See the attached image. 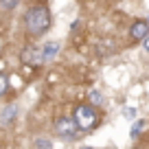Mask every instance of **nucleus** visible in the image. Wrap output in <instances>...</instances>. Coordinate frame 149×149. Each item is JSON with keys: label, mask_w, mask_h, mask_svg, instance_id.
<instances>
[{"label": "nucleus", "mask_w": 149, "mask_h": 149, "mask_svg": "<svg viewBox=\"0 0 149 149\" xmlns=\"http://www.w3.org/2000/svg\"><path fill=\"white\" fill-rule=\"evenodd\" d=\"M24 26L31 35H44L51 29V11L44 5H35L24 13Z\"/></svg>", "instance_id": "1"}, {"label": "nucleus", "mask_w": 149, "mask_h": 149, "mask_svg": "<svg viewBox=\"0 0 149 149\" xmlns=\"http://www.w3.org/2000/svg\"><path fill=\"white\" fill-rule=\"evenodd\" d=\"M74 121L81 130H90V127L97 125V112L92 105H79L74 110Z\"/></svg>", "instance_id": "2"}, {"label": "nucleus", "mask_w": 149, "mask_h": 149, "mask_svg": "<svg viewBox=\"0 0 149 149\" xmlns=\"http://www.w3.org/2000/svg\"><path fill=\"white\" fill-rule=\"evenodd\" d=\"M77 121H74V118H59V121L55 123V132L59 136H64V138H72L74 134H77Z\"/></svg>", "instance_id": "3"}, {"label": "nucleus", "mask_w": 149, "mask_h": 149, "mask_svg": "<svg viewBox=\"0 0 149 149\" xmlns=\"http://www.w3.org/2000/svg\"><path fill=\"white\" fill-rule=\"evenodd\" d=\"M22 61L24 64H31V66H37L44 61V55H42V48H35V46H26L22 51Z\"/></svg>", "instance_id": "4"}, {"label": "nucleus", "mask_w": 149, "mask_h": 149, "mask_svg": "<svg viewBox=\"0 0 149 149\" xmlns=\"http://www.w3.org/2000/svg\"><path fill=\"white\" fill-rule=\"evenodd\" d=\"M130 35L134 37V40H145V37L149 35V22H145V20L134 22L130 26Z\"/></svg>", "instance_id": "5"}, {"label": "nucleus", "mask_w": 149, "mask_h": 149, "mask_svg": "<svg viewBox=\"0 0 149 149\" xmlns=\"http://www.w3.org/2000/svg\"><path fill=\"white\" fill-rule=\"evenodd\" d=\"M59 53V42H46L42 46V55H44V61L53 59V57Z\"/></svg>", "instance_id": "6"}, {"label": "nucleus", "mask_w": 149, "mask_h": 149, "mask_svg": "<svg viewBox=\"0 0 149 149\" xmlns=\"http://www.w3.org/2000/svg\"><path fill=\"white\" fill-rule=\"evenodd\" d=\"M112 51H114V40H112V37H105V40L99 44V53H101V55H110Z\"/></svg>", "instance_id": "7"}, {"label": "nucleus", "mask_w": 149, "mask_h": 149, "mask_svg": "<svg viewBox=\"0 0 149 149\" xmlns=\"http://www.w3.org/2000/svg\"><path fill=\"white\" fill-rule=\"evenodd\" d=\"M15 114H18V107H15V105H9L7 110H2V116H0V118H2V123H11V121L15 118Z\"/></svg>", "instance_id": "8"}, {"label": "nucleus", "mask_w": 149, "mask_h": 149, "mask_svg": "<svg viewBox=\"0 0 149 149\" xmlns=\"http://www.w3.org/2000/svg\"><path fill=\"white\" fill-rule=\"evenodd\" d=\"M18 5H20V0H0V9H5V11L15 9Z\"/></svg>", "instance_id": "9"}, {"label": "nucleus", "mask_w": 149, "mask_h": 149, "mask_svg": "<svg viewBox=\"0 0 149 149\" xmlns=\"http://www.w3.org/2000/svg\"><path fill=\"white\" fill-rule=\"evenodd\" d=\"M145 125H147L145 121H136V123H134V127H132V132H130V136H132V138H136V136H138L140 132L145 130Z\"/></svg>", "instance_id": "10"}, {"label": "nucleus", "mask_w": 149, "mask_h": 149, "mask_svg": "<svg viewBox=\"0 0 149 149\" xmlns=\"http://www.w3.org/2000/svg\"><path fill=\"white\" fill-rule=\"evenodd\" d=\"M7 90H9V79H7V74L0 72V97H5Z\"/></svg>", "instance_id": "11"}, {"label": "nucleus", "mask_w": 149, "mask_h": 149, "mask_svg": "<svg viewBox=\"0 0 149 149\" xmlns=\"http://www.w3.org/2000/svg\"><path fill=\"white\" fill-rule=\"evenodd\" d=\"M90 101H92L94 105H103V94L99 92V90H90Z\"/></svg>", "instance_id": "12"}, {"label": "nucleus", "mask_w": 149, "mask_h": 149, "mask_svg": "<svg viewBox=\"0 0 149 149\" xmlns=\"http://www.w3.org/2000/svg\"><path fill=\"white\" fill-rule=\"evenodd\" d=\"M35 149H53V143L46 138H37L35 140Z\"/></svg>", "instance_id": "13"}, {"label": "nucleus", "mask_w": 149, "mask_h": 149, "mask_svg": "<svg viewBox=\"0 0 149 149\" xmlns=\"http://www.w3.org/2000/svg\"><path fill=\"white\" fill-rule=\"evenodd\" d=\"M134 114H136V112L132 110V107H127V110H125V116H130V118H132V116H134Z\"/></svg>", "instance_id": "14"}, {"label": "nucleus", "mask_w": 149, "mask_h": 149, "mask_svg": "<svg viewBox=\"0 0 149 149\" xmlns=\"http://www.w3.org/2000/svg\"><path fill=\"white\" fill-rule=\"evenodd\" d=\"M145 48H147V51H149V35L145 37Z\"/></svg>", "instance_id": "15"}, {"label": "nucleus", "mask_w": 149, "mask_h": 149, "mask_svg": "<svg viewBox=\"0 0 149 149\" xmlns=\"http://www.w3.org/2000/svg\"><path fill=\"white\" fill-rule=\"evenodd\" d=\"M81 149H92V147H81Z\"/></svg>", "instance_id": "16"}, {"label": "nucleus", "mask_w": 149, "mask_h": 149, "mask_svg": "<svg viewBox=\"0 0 149 149\" xmlns=\"http://www.w3.org/2000/svg\"><path fill=\"white\" fill-rule=\"evenodd\" d=\"M147 22H149V18H147Z\"/></svg>", "instance_id": "17"}]
</instances>
